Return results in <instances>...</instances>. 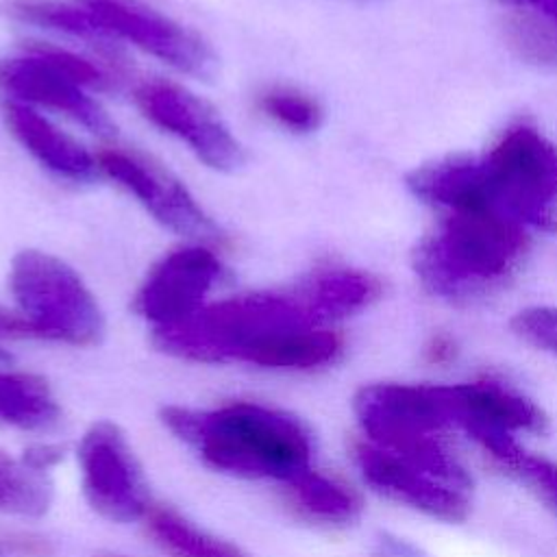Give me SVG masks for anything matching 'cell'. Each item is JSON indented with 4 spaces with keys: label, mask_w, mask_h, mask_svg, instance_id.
<instances>
[{
    "label": "cell",
    "mask_w": 557,
    "mask_h": 557,
    "mask_svg": "<svg viewBox=\"0 0 557 557\" xmlns=\"http://www.w3.org/2000/svg\"><path fill=\"white\" fill-rule=\"evenodd\" d=\"M163 426L213 470L287 483L311 468V435L289 411L231 400L211 409L165 405Z\"/></svg>",
    "instance_id": "cell-1"
},
{
    "label": "cell",
    "mask_w": 557,
    "mask_h": 557,
    "mask_svg": "<svg viewBox=\"0 0 557 557\" xmlns=\"http://www.w3.org/2000/svg\"><path fill=\"white\" fill-rule=\"evenodd\" d=\"M326 320L309 274L283 289L244 292L200 307L194 315L152 329V344L196 363L246 361L248 352L278 335L322 329Z\"/></svg>",
    "instance_id": "cell-2"
},
{
    "label": "cell",
    "mask_w": 557,
    "mask_h": 557,
    "mask_svg": "<svg viewBox=\"0 0 557 557\" xmlns=\"http://www.w3.org/2000/svg\"><path fill=\"white\" fill-rule=\"evenodd\" d=\"M529 248L522 224L490 211H448L411 252L420 283L448 302L479 300L500 289Z\"/></svg>",
    "instance_id": "cell-3"
},
{
    "label": "cell",
    "mask_w": 557,
    "mask_h": 557,
    "mask_svg": "<svg viewBox=\"0 0 557 557\" xmlns=\"http://www.w3.org/2000/svg\"><path fill=\"white\" fill-rule=\"evenodd\" d=\"M352 411L368 442L446 481L463 487L472 485L468 470L444 440L453 422L442 385L370 383L357 389Z\"/></svg>",
    "instance_id": "cell-4"
},
{
    "label": "cell",
    "mask_w": 557,
    "mask_h": 557,
    "mask_svg": "<svg viewBox=\"0 0 557 557\" xmlns=\"http://www.w3.org/2000/svg\"><path fill=\"white\" fill-rule=\"evenodd\" d=\"M479 207L557 235V146L531 126L479 157Z\"/></svg>",
    "instance_id": "cell-5"
},
{
    "label": "cell",
    "mask_w": 557,
    "mask_h": 557,
    "mask_svg": "<svg viewBox=\"0 0 557 557\" xmlns=\"http://www.w3.org/2000/svg\"><path fill=\"white\" fill-rule=\"evenodd\" d=\"M9 287L20 313L39 339L94 346L104 335V315L83 278L59 257L22 250L11 261Z\"/></svg>",
    "instance_id": "cell-6"
},
{
    "label": "cell",
    "mask_w": 557,
    "mask_h": 557,
    "mask_svg": "<svg viewBox=\"0 0 557 557\" xmlns=\"http://www.w3.org/2000/svg\"><path fill=\"white\" fill-rule=\"evenodd\" d=\"M76 457L85 500L98 516L111 522L144 520L154 503L141 463L115 422H94L83 433Z\"/></svg>",
    "instance_id": "cell-7"
},
{
    "label": "cell",
    "mask_w": 557,
    "mask_h": 557,
    "mask_svg": "<svg viewBox=\"0 0 557 557\" xmlns=\"http://www.w3.org/2000/svg\"><path fill=\"white\" fill-rule=\"evenodd\" d=\"M98 170L137 198L165 228L198 242H222L220 226L202 211L189 189L157 159L139 150L104 148L96 157Z\"/></svg>",
    "instance_id": "cell-8"
},
{
    "label": "cell",
    "mask_w": 557,
    "mask_h": 557,
    "mask_svg": "<svg viewBox=\"0 0 557 557\" xmlns=\"http://www.w3.org/2000/svg\"><path fill=\"white\" fill-rule=\"evenodd\" d=\"M115 39L128 41L170 67L209 81L215 74L213 48L191 28L141 0H74Z\"/></svg>",
    "instance_id": "cell-9"
},
{
    "label": "cell",
    "mask_w": 557,
    "mask_h": 557,
    "mask_svg": "<svg viewBox=\"0 0 557 557\" xmlns=\"http://www.w3.org/2000/svg\"><path fill=\"white\" fill-rule=\"evenodd\" d=\"M135 102L146 120L178 137L209 168L233 172L244 165L246 152L218 111L170 81H146L135 89Z\"/></svg>",
    "instance_id": "cell-10"
},
{
    "label": "cell",
    "mask_w": 557,
    "mask_h": 557,
    "mask_svg": "<svg viewBox=\"0 0 557 557\" xmlns=\"http://www.w3.org/2000/svg\"><path fill=\"white\" fill-rule=\"evenodd\" d=\"M228 278L220 257L205 244H187L163 255L133 298V311L157 326L176 324L205 307V298Z\"/></svg>",
    "instance_id": "cell-11"
},
{
    "label": "cell",
    "mask_w": 557,
    "mask_h": 557,
    "mask_svg": "<svg viewBox=\"0 0 557 557\" xmlns=\"http://www.w3.org/2000/svg\"><path fill=\"white\" fill-rule=\"evenodd\" d=\"M352 461L361 479L381 496L424 516L461 522L470 511L468 487L446 481L431 470L368 440L352 444Z\"/></svg>",
    "instance_id": "cell-12"
},
{
    "label": "cell",
    "mask_w": 557,
    "mask_h": 557,
    "mask_svg": "<svg viewBox=\"0 0 557 557\" xmlns=\"http://www.w3.org/2000/svg\"><path fill=\"white\" fill-rule=\"evenodd\" d=\"M0 89L13 94L20 102H33L65 113L100 137H111L115 133V124L107 111L72 74L33 41L22 57L0 59Z\"/></svg>",
    "instance_id": "cell-13"
},
{
    "label": "cell",
    "mask_w": 557,
    "mask_h": 557,
    "mask_svg": "<svg viewBox=\"0 0 557 557\" xmlns=\"http://www.w3.org/2000/svg\"><path fill=\"white\" fill-rule=\"evenodd\" d=\"M450 422L466 429L490 426L507 433H542L544 411L524 394L492 381L442 385Z\"/></svg>",
    "instance_id": "cell-14"
},
{
    "label": "cell",
    "mask_w": 557,
    "mask_h": 557,
    "mask_svg": "<svg viewBox=\"0 0 557 557\" xmlns=\"http://www.w3.org/2000/svg\"><path fill=\"white\" fill-rule=\"evenodd\" d=\"M2 120L22 148L57 176L74 183H87L100 172L96 157L30 104L7 100L2 104Z\"/></svg>",
    "instance_id": "cell-15"
},
{
    "label": "cell",
    "mask_w": 557,
    "mask_h": 557,
    "mask_svg": "<svg viewBox=\"0 0 557 557\" xmlns=\"http://www.w3.org/2000/svg\"><path fill=\"white\" fill-rule=\"evenodd\" d=\"M285 485L289 509L320 527H348L361 516L359 494L339 476L307 468Z\"/></svg>",
    "instance_id": "cell-16"
},
{
    "label": "cell",
    "mask_w": 557,
    "mask_h": 557,
    "mask_svg": "<svg viewBox=\"0 0 557 557\" xmlns=\"http://www.w3.org/2000/svg\"><path fill=\"white\" fill-rule=\"evenodd\" d=\"M4 11L13 20L76 37L89 44L102 57H109L115 67L122 65L120 39H115L85 7L76 2L65 4L59 0H7Z\"/></svg>",
    "instance_id": "cell-17"
},
{
    "label": "cell",
    "mask_w": 557,
    "mask_h": 557,
    "mask_svg": "<svg viewBox=\"0 0 557 557\" xmlns=\"http://www.w3.org/2000/svg\"><path fill=\"white\" fill-rule=\"evenodd\" d=\"M61 405L44 376L0 372V429L44 433L61 422Z\"/></svg>",
    "instance_id": "cell-18"
},
{
    "label": "cell",
    "mask_w": 557,
    "mask_h": 557,
    "mask_svg": "<svg viewBox=\"0 0 557 557\" xmlns=\"http://www.w3.org/2000/svg\"><path fill=\"white\" fill-rule=\"evenodd\" d=\"M146 535L170 557H252L242 546L213 535L170 505H152L144 516Z\"/></svg>",
    "instance_id": "cell-19"
},
{
    "label": "cell",
    "mask_w": 557,
    "mask_h": 557,
    "mask_svg": "<svg viewBox=\"0 0 557 557\" xmlns=\"http://www.w3.org/2000/svg\"><path fill=\"white\" fill-rule=\"evenodd\" d=\"M344 350V339L329 326L305 329L278 335L263 342L248 352L244 363H252L268 370H320L339 359Z\"/></svg>",
    "instance_id": "cell-20"
},
{
    "label": "cell",
    "mask_w": 557,
    "mask_h": 557,
    "mask_svg": "<svg viewBox=\"0 0 557 557\" xmlns=\"http://www.w3.org/2000/svg\"><path fill=\"white\" fill-rule=\"evenodd\" d=\"M513 7L505 37L513 52L531 63L557 65V0H496Z\"/></svg>",
    "instance_id": "cell-21"
},
{
    "label": "cell",
    "mask_w": 557,
    "mask_h": 557,
    "mask_svg": "<svg viewBox=\"0 0 557 557\" xmlns=\"http://www.w3.org/2000/svg\"><path fill=\"white\" fill-rule=\"evenodd\" d=\"M52 481L20 457L0 450V513L20 518H41L52 505Z\"/></svg>",
    "instance_id": "cell-22"
},
{
    "label": "cell",
    "mask_w": 557,
    "mask_h": 557,
    "mask_svg": "<svg viewBox=\"0 0 557 557\" xmlns=\"http://www.w3.org/2000/svg\"><path fill=\"white\" fill-rule=\"evenodd\" d=\"M257 107L268 120L292 133H311L324 117L322 107L313 96L289 85L263 89L257 98Z\"/></svg>",
    "instance_id": "cell-23"
},
{
    "label": "cell",
    "mask_w": 557,
    "mask_h": 557,
    "mask_svg": "<svg viewBox=\"0 0 557 557\" xmlns=\"http://www.w3.org/2000/svg\"><path fill=\"white\" fill-rule=\"evenodd\" d=\"M507 474L524 483L557 518V463L527 453L522 446L500 466Z\"/></svg>",
    "instance_id": "cell-24"
},
{
    "label": "cell",
    "mask_w": 557,
    "mask_h": 557,
    "mask_svg": "<svg viewBox=\"0 0 557 557\" xmlns=\"http://www.w3.org/2000/svg\"><path fill=\"white\" fill-rule=\"evenodd\" d=\"M511 331L527 344L557 357V307H529L511 318Z\"/></svg>",
    "instance_id": "cell-25"
},
{
    "label": "cell",
    "mask_w": 557,
    "mask_h": 557,
    "mask_svg": "<svg viewBox=\"0 0 557 557\" xmlns=\"http://www.w3.org/2000/svg\"><path fill=\"white\" fill-rule=\"evenodd\" d=\"M52 550L50 540L44 535L0 529V557H50Z\"/></svg>",
    "instance_id": "cell-26"
},
{
    "label": "cell",
    "mask_w": 557,
    "mask_h": 557,
    "mask_svg": "<svg viewBox=\"0 0 557 557\" xmlns=\"http://www.w3.org/2000/svg\"><path fill=\"white\" fill-rule=\"evenodd\" d=\"M65 455V446L61 444H52V442H39V444H30L24 448V453L20 455V459L30 466L37 472H46L50 468H54L57 463H61Z\"/></svg>",
    "instance_id": "cell-27"
},
{
    "label": "cell",
    "mask_w": 557,
    "mask_h": 557,
    "mask_svg": "<svg viewBox=\"0 0 557 557\" xmlns=\"http://www.w3.org/2000/svg\"><path fill=\"white\" fill-rule=\"evenodd\" d=\"M37 337L35 329L20 311H11L0 305V339H30Z\"/></svg>",
    "instance_id": "cell-28"
},
{
    "label": "cell",
    "mask_w": 557,
    "mask_h": 557,
    "mask_svg": "<svg viewBox=\"0 0 557 557\" xmlns=\"http://www.w3.org/2000/svg\"><path fill=\"white\" fill-rule=\"evenodd\" d=\"M374 557H426L418 546L405 542L403 537L381 533L374 546Z\"/></svg>",
    "instance_id": "cell-29"
},
{
    "label": "cell",
    "mask_w": 557,
    "mask_h": 557,
    "mask_svg": "<svg viewBox=\"0 0 557 557\" xmlns=\"http://www.w3.org/2000/svg\"><path fill=\"white\" fill-rule=\"evenodd\" d=\"M455 352H457V346L455 342L448 337V335H433L424 348V355H426V361L429 363H435V366H442V363H448L450 359H455Z\"/></svg>",
    "instance_id": "cell-30"
},
{
    "label": "cell",
    "mask_w": 557,
    "mask_h": 557,
    "mask_svg": "<svg viewBox=\"0 0 557 557\" xmlns=\"http://www.w3.org/2000/svg\"><path fill=\"white\" fill-rule=\"evenodd\" d=\"M7 363H11V352L0 346V366H7Z\"/></svg>",
    "instance_id": "cell-31"
},
{
    "label": "cell",
    "mask_w": 557,
    "mask_h": 557,
    "mask_svg": "<svg viewBox=\"0 0 557 557\" xmlns=\"http://www.w3.org/2000/svg\"><path fill=\"white\" fill-rule=\"evenodd\" d=\"M94 557H124V555H120V553H113V550H100V553H96Z\"/></svg>",
    "instance_id": "cell-32"
}]
</instances>
